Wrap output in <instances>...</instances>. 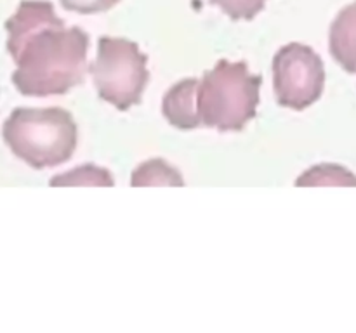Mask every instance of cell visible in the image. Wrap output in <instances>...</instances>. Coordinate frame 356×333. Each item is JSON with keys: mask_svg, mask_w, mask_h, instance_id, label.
Returning <instances> with one entry per match:
<instances>
[{"mask_svg": "<svg viewBox=\"0 0 356 333\" xmlns=\"http://www.w3.org/2000/svg\"><path fill=\"white\" fill-rule=\"evenodd\" d=\"M296 186H356V175L341 165L321 163L304 172L296 181Z\"/></svg>", "mask_w": 356, "mask_h": 333, "instance_id": "9c48e42d", "label": "cell"}, {"mask_svg": "<svg viewBox=\"0 0 356 333\" xmlns=\"http://www.w3.org/2000/svg\"><path fill=\"white\" fill-rule=\"evenodd\" d=\"M2 139L12 155L35 170H44L73 156L79 130L63 108H16L4 122Z\"/></svg>", "mask_w": 356, "mask_h": 333, "instance_id": "7a4b0ae2", "label": "cell"}, {"mask_svg": "<svg viewBox=\"0 0 356 333\" xmlns=\"http://www.w3.org/2000/svg\"><path fill=\"white\" fill-rule=\"evenodd\" d=\"M12 83L26 97L61 96L84 83L89 35L66 28L47 0H23L5 21Z\"/></svg>", "mask_w": 356, "mask_h": 333, "instance_id": "6da1fadb", "label": "cell"}, {"mask_svg": "<svg viewBox=\"0 0 356 333\" xmlns=\"http://www.w3.org/2000/svg\"><path fill=\"white\" fill-rule=\"evenodd\" d=\"M131 186H184L182 175L178 168L162 158H153L132 172Z\"/></svg>", "mask_w": 356, "mask_h": 333, "instance_id": "ba28073f", "label": "cell"}, {"mask_svg": "<svg viewBox=\"0 0 356 333\" xmlns=\"http://www.w3.org/2000/svg\"><path fill=\"white\" fill-rule=\"evenodd\" d=\"M63 9L79 14H99L106 12L120 2V0H59Z\"/></svg>", "mask_w": 356, "mask_h": 333, "instance_id": "7c38bea8", "label": "cell"}, {"mask_svg": "<svg viewBox=\"0 0 356 333\" xmlns=\"http://www.w3.org/2000/svg\"><path fill=\"white\" fill-rule=\"evenodd\" d=\"M328 49L348 73H356V2L337 14L328 33Z\"/></svg>", "mask_w": 356, "mask_h": 333, "instance_id": "52a82bcc", "label": "cell"}, {"mask_svg": "<svg viewBox=\"0 0 356 333\" xmlns=\"http://www.w3.org/2000/svg\"><path fill=\"white\" fill-rule=\"evenodd\" d=\"M148 56L135 42L115 37H101L96 61L90 64L97 96L118 111L141 103L142 92L150 80Z\"/></svg>", "mask_w": 356, "mask_h": 333, "instance_id": "277c9868", "label": "cell"}, {"mask_svg": "<svg viewBox=\"0 0 356 333\" xmlns=\"http://www.w3.org/2000/svg\"><path fill=\"white\" fill-rule=\"evenodd\" d=\"M323 87V61L311 47L292 42L278 50L273 59V89L280 106L306 110L320 99Z\"/></svg>", "mask_w": 356, "mask_h": 333, "instance_id": "5b68a950", "label": "cell"}, {"mask_svg": "<svg viewBox=\"0 0 356 333\" xmlns=\"http://www.w3.org/2000/svg\"><path fill=\"white\" fill-rule=\"evenodd\" d=\"M196 90H198V78H184L167 90L162 101V113L172 127L182 130L200 127Z\"/></svg>", "mask_w": 356, "mask_h": 333, "instance_id": "8992f818", "label": "cell"}, {"mask_svg": "<svg viewBox=\"0 0 356 333\" xmlns=\"http://www.w3.org/2000/svg\"><path fill=\"white\" fill-rule=\"evenodd\" d=\"M209 2L235 21L238 19L250 21L263 11L267 0H209Z\"/></svg>", "mask_w": 356, "mask_h": 333, "instance_id": "8fae6325", "label": "cell"}, {"mask_svg": "<svg viewBox=\"0 0 356 333\" xmlns=\"http://www.w3.org/2000/svg\"><path fill=\"white\" fill-rule=\"evenodd\" d=\"M113 175L97 165H82L64 174L54 175L50 186H113Z\"/></svg>", "mask_w": 356, "mask_h": 333, "instance_id": "30bf717a", "label": "cell"}, {"mask_svg": "<svg viewBox=\"0 0 356 333\" xmlns=\"http://www.w3.org/2000/svg\"><path fill=\"white\" fill-rule=\"evenodd\" d=\"M261 77L252 75L243 61L221 59L198 80L196 110L200 127L238 132L256 117Z\"/></svg>", "mask_w": 356, "mask_h": 333, "instance_id": "3957f363", "label": "cell"}]
</instances>
